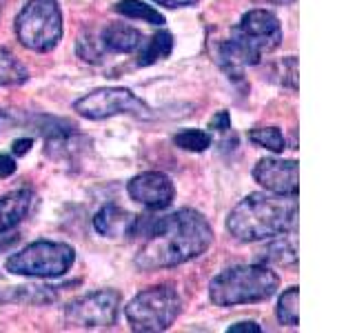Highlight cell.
Returning a JSON list of instances; mask_svg holds the SVG:
<instances>
[{"instance_id": "6da1fadb", "label": "cell", "mask_w": 355, "mask_h": 333, "mask_svg": "<svg viewBox=\"0 0 355 333\" xmlns=\"http://www.w3.org/2000/svg\"><path fill=\"white\" fill-rule=\"evenodd\" d=\"M131 236L138 238L133 264L140 271H158L200 258L214 242V229L200 211L178 209L160 218H138Z\"/></svg>"}, {"instance_id": "7a4b0ae2", "label": "cell", "mask_w": 355, "mask_h": 333, "mask_svg": "<svg viewBox=\"0 0 355 333\" xmlns=\"http://www.w3.org/2000/svg\"><path fill=\"white\" fill-rule=\"evenodd\" d=\"M297 227V196L258 191L229 211L227 231L240 242H260Z\"/></svg>"}, {"instance_id": "3957f363", "label": "cell", "mask_w": 355, "mask_h": 333, "mask_svg": "<svg viewBox=\"0 0 355 333\" xmlns=\"http://www.w3.org/2000/svg\"><path fill=\"white\" fill-rule=\"evenodd\" d=\"M282 25L269 9L247 11L238 27L231 29V36L218 44V65L229 78L240 80L244 67L258 65L264 53L280 47Z\"/></svg>"}, {"instance_id": "277c9868", "label": "cell", "mask_w": 355, "mask_h": 333, "mask_svg": "<svg viewBox=\"0 0 355 333\" xmlns=\"http://www.w3.org/2000/svg\"><path fill=\"white\" fill-rule=\"evenodd\" d=\"M280 278L266 264H236L220 271L209 284V298L216 307L266 302L275 296Z\"/></svg>"}, {"instance_id": "5b68a950", "label": "cell", "mask_w": 355, "mask_h": 333, "mask_svg": "<svg viewBox=\"0 0 355 333\" xmlns=\"http://www.w3.org/2000/svg\"><path fill=\"white\" fill-rule=\"evenodd\" d=\"M182 314V298L171 287H151L133 296L125 307L131 331L160 333L169 329Z\"/></svg>"}, {"instance_id": "8992f818", "label": "cell", "mask_w": 355, "mask_h": 333, "mask_svg": "<svg viewBox=\"0 0 355 333\" xmlns=\"http://www.w3.org/2000/svg\"><path fill=\"white\" fill-rule=\"evenodd\" d=\"M16 38L29 51H51L62 38V11L58 0H27L16 16Z\"/></svg>"}, {"instance_id": "52a82bcc", "label": "cell", "mask_w": 355, "mask_h": 333, "mask_svg": "<svg viewBox=\"0 0 355 333\" xmlns=\"http://www.w3.org/2000/svg\"><path fill=\"white\" fill-rule=\"evenodd\" d=\"M76 262V251L67 242L36 240L25 249L11 253L5 269L14 275L25 278H60Z\"/></svg>"}, {"instance_id": "ba28073f", "label": "cell", "mask_w": 355, "mask_h": 333, "mask_svg": "<svg viewBox=\"0 0 355 333\" xmlns=\"http://www.w3.org/2000/svg\"><path fill=\"white\" fill-rule=\"evenodd\" d=\"M73 111L78 116L89 120H105L114 116H136L151 118V107L138 98L131 89L125 87H100L85 94L73 103Z\"/></svg>"}, {"instance_id": "9c48e42d", "label": "cell", "mask_w": 355, "mask_h": 333, "mask_svg": "<svg viewBox=\"0 0 355 333\" xmlns=\"http://www.w3.org/2000/svg\"><path fill=\"white\" fill-rule=\"evenodd\" d=\"M120 311V293L114 289H100L73 300L64 309V320L69 327L78 329H98L114 327Z\"/></svg>"}, {"instance_id": "30bf717a", "label": "cell", "mask_w": 355, "mask_h": 333, "mask_svg": "<svg viewBox=\"0 0 355 333\" xmlns=\"http://www.w3.org/2000/svg\"><path fill=\"white\" fill-rule=\"evenodd\" d=\"M127 194L133 203H138L147 209H166L173 203L175 187L171 178L162 171H144L133 176L127 185Z\"/></svg>"}, {"instance_id": "8fae6325", "label": "cell", "mask_w": 355, "mask_h": 333, "mask_svg": "<svg viewBox=\"0 0 355 333\" xmlns=\"http://www.w3.org/2000/svg\"><path fill=\"white\" fill-rule=\"evenodd\" d=\"M253 180L266 191L280 196H297L300 191V164L297 160L262 158L253 166Z\"/></svg>"}, {"instance_id": "7c38bea8", "label": "cell", "mask_w": 355, "mask_h": 333, "mask_svg": "<svg viewBox=\"0 0 355 333\" xmlns=\"http://www.w3.org/2000/svg\"><path fill=\"white\" fill-rule=\"evenodd\" d=\"M136 222L138 216H133L131 211L118 205H105L94 216V229L105 238H125L133 233Z\"/></svg>"}, {"instance_id": "4fadbf2b", "label": "cell", "mask_w": 355, "mask_h": 333, "mask_svg": "<svg viewBox=\"0 0 355 333\" xmlns=\"http://www.w3.org/2000/svg\"><path fill=\"white\" fill-rule=\"evenodd\" d=\"M33 203H36V194L31 189H16L0 196V233L18 227L27 218Z\"/></svg>"}, {"instance_id": "5bb4252c", "label": "cell", "mask_w": 355, "mask_h": 333, "mask_svg": "<svg viewBox=\"0 0 355 333\" xmlns=\"http://www.w3.org/2000/svg\"><path fill=\"white\" fill-rule=\"evenodd\" d=\"M142 33L125 25V22H111L103 31H100V42H103L105 51H114V53H133L138 51L142 44Z\"/></svg>"}, {"instance_id": "9a60e30c", "label": "cell", "mask_w": 355, "mask_h": 333, "mask_svg": "<svg viewBox=\"0 0 355 333\" xmlns=\"http://www.w3.org/2000/svg\"><path fill=\"white\" fill-rule=\"evenodd\" d=\"M264 262H271L277 266H295L297 264V240H295V229L291 233H280L275 240L262 251Z\"/></svg>"}, {"instance_id": "2e32d148", "label": "cell", "mask_w": 355, "mask_h": 333, "mask_svg": "<svg viewBox=\"0 0 355 333\" xmlns=\"http://www.w3.org/2000/svg\"><path fill=\"white\" fill-rule=\"evenodd\" d=\"M173 49V36L169 31H158L153 33L149 40H142L138 47V67H151L155 62H160L164 58H169V53Z\"/></svg>"}, {"instance_id": "e0dca14e", "label": "cell", "mask_w": 355, "mask_h": 333, "mask_svg": "<svg viewBox=\"0 0 355 333\" xmlns=\"http://www.w3.org/2000/svg\"><path fill=\"white\" fill-rule=\"evenodd\" d=\"M120 16L125 18H131V20H142V22H149V25H155V27H162L166 18L160 14L158 9L142 3V0H120L114 7Z\"/></svg>"}, {"instance_id": "ac0fdd59", "label": "cell", "mask_w": 355, "mask_h": 333, "mask_svg": "<svg viewBox=\"0 0 355 333\" xmlns=\"http://www.w3.org/2000/svg\"><path fill=\"white\" fill-rule=\"evenodd\" d=\"M29 80L27 67L9 49L0 47V87H18Z\"/></svg>"}, {"instance_id": "d6986e66", "label": "cell", "mask_w": 355, "mask_h": 333, "mask_svg": "<svg viewBox=\"0 0 355 333\" xmlns=\"http://www.w3.org/2000/svg\"><path fill=\"white\" fill-rule=\"evenodd\" d=\"M275 314L282 325H288V327L300 325V289L297 287H288L280 296Z\"/></svg>"}, {"instance_id": "ffe728a7", "label": "cell", "mask_w": 355, "mask_h": 333, "mask_svg": "<svg viewBox=\"0 0 355 333\" xmlns=\"http://www.w3.org/2000/svg\"><path fill=\"white\" fill-rule=\"evenodd\" d=\"M249 142L255 147L269 149L273 153H282L286 149V138L277 127H255L249 131Z\"/></svg>"}, {"instance_id": "44dd1931", "label": "cell", "mask_w": 355, "mask_h": 333, "mask_svg": "<svg viewBox=\"0 0 355 333\" xmlns=\"http://www.w3.org/2000/svg\"><path fill=\"white\" fill-rule=\"evenodd\" d=\"M173 142H175V147H180L184 151L202 153L211 147L214 138H211L209 131H202V129H182L173 136Z\"/></svg>"}, {"instance_id": "7402d4cb", "label": "cell", "mask_w": 355, "mask_h": 333, "mask_svg": "<svg viewBox=\"0 0 355 333\" xmlns=\"http://www.w3.org/2000/svg\"><path fill=\"white\" fill-rule=\"evenodd\" d=\"M78 56L85 60V62H103L105 58V47H103V42H100V38H96L94 33H83L80 40H78Z\"/></svg>"}, {"instance_id": "603a6c76", "label": "cell", "mask_w": 355, "mask_h": 333, "mask_svg": "<svg viewBox=\"0 0 355 333\" xmlns=\"http://www.w3.org/2000/svg\"><path fill=\"white\" fill-rule=\"evenodd\" d=\"M280 69H282V78L280 83L288 89H293V92H297V58L295 56H288V58H284L280 62Z\"/></svg>"}, {"instance_id": "cb8c5ba5", "label": "cell", "mask_w": 355, "mask_h": 333, "mask_svg": "<svg viewBox=\"0 0 355 333\" xmlns=\"http://www.w3.org/2000/svg\"><path fill=\"white\" fill-rule=\"evenodd\" d=\"M209 129H216L220 133H225L231 129V116H229V111H218V114L209 120Z\"/></svg>"}, {"instance_id": "d4e9b609", "label": "cell", "mask_w": 355, "mask_h": 333, "mask_svg": "<svg viewBox=\"0 0 355 333\" xmlns=\"http://www.w3.org/2000/svg\"><path fill=\"white\" fill-rule=\"evenodd\" d=\"M16 160L7 153H0V178H9L16 173Z\"/></svg>"}, {"instance_id": "484cf974", "label": "cell", "mask_w": 355, "mask_h": 333, "mask_svg": "<svg viewBox=\"0 0 355 333\" xmlns=\"http://www.w3.org/2000/svg\"><path fill=\"white\" fill-rule=\"evenodd\" d=\"M260 331H262L260 325H258V322H253V320H249V322H238V325H231L227 329V333H260Z\"/></svg>"}, {"instance_id": "4316f807", "label": "cell", "mask_w": 355, "mask_h": 333, "mask_svg": "<svg viewBox=\"0 0 355 333\" xmlns=\"http://www.w3.org/2000/svg\"><path fill=\"white\" fill-rule=\"evenodd\" d=\"M153 3H158L166 9H182V7H196L200 0H153Z\"/></svg>"}, {"instance_id": "83f0119b", "label": "cell", "mask_w": 355, "mask_h": 333, "mask_svg": "<svg viewBox=\"0 0 355 333\" xmlns=\"http://www.w3.org/2000/svg\"><path fill=\"white\" fill-rule=\"evenodd\" d=\"M31 144H33L31 138H20V140H16L14 144H11V151H14V155H25L31 149Z\"/></svg>"}, {"instance_id": "f1b7e54d", "label": "cell", "mask_w": 355, "mask_h": 333, "mask_svg": "<svg viewBox=\"0 0 355 333\" xmlns=\"http://www.w3.org/2000/svg\"><path fill=\"white\" fill-rule=\"evenodd\" d=\"M11 125H14V118H11L5 109H0V133H5Z\"/></svg>"}, {"instance_id": "f546056e", "label": "cell", "mask_w": 355, "mask_h": 333, "mask_svg": "<svg viewBox=\"0 0 355 333\" xmlns=\"http://www.w3.org/2000/svg\"><path fill=\"white\" fill-rule=\"evenodd\" d=\"M269 3H280V5H286V3H293V0H269Z\"/></svg>"}, {"instance_id": "4dcf8cb0", "label": "cell", "mask_w": 355, "mask_h": 333, "mask_svg": "<svg viewBox=\"0 0 355 333\" xmlns=\"http://www.w3.org/2000/svg\"><path fill=\"white\" fill-rule=\"evenodd\" d=\"M5 3H7V0H0V14H3V7H5Z\"/></svg>"}]
</instances>
